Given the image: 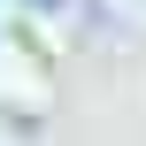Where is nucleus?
<instances>
[{
  "label": "nucleus",
  "instance_id": "f257e3e1",
  "mask_svg": "<svg viewBox=\"0 0 146 146\" xmlns=\"http://www.w3.org/2000/svg\"><path fill=\"white\" fill-rule=\"evenodd\" d=\"M31 8H62V0H31Z\"/></svg>",
  "mask_w": 146,
  "mask_h": 146
}]
</instances>
